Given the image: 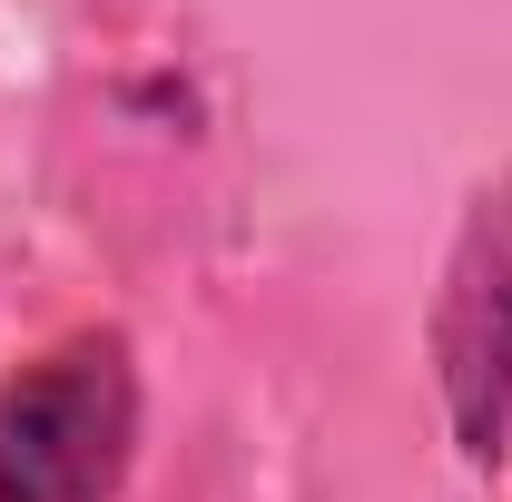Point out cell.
<instances>
[{"mask_svg":"<svg viewBox=\"0 0 512 502\" xmlns=\"http://www.w3.org/2000/svg\"><path fill=\"white\" fill-rule=\"evenodd\" d=\"M138 463V345L69 325L0 375V502H119Z\"/></svg>","mask_w":512,"mask_h":502,"instance_id":"obj_1","label":"cell"}]
</instances>
